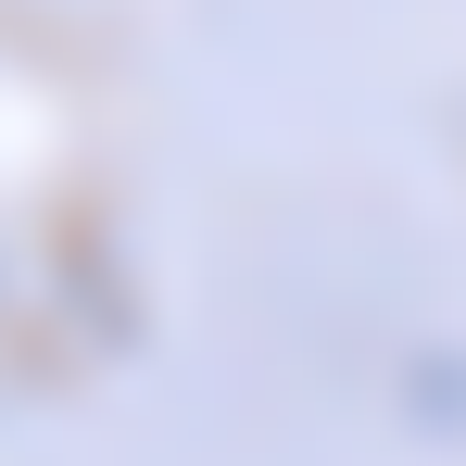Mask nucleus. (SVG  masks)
<instances>
[]
</instances>
